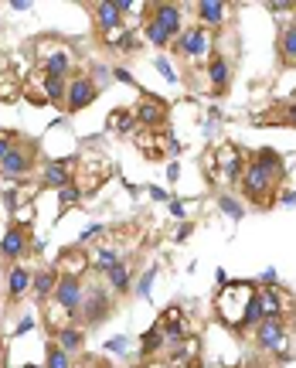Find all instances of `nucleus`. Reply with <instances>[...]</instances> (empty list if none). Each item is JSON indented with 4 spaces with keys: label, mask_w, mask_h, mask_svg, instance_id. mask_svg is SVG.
<instances>
[{
    "label": "nucleus",
    "mask_w": 296,
    "mask_h": 368,
    "mask_svg": "<svg viewBox=\"0 0 296 368\" xmlns=\"http://www.w3.org/2000/svg\"><path fill=\"white\" fill-rule=\"evenodd\" d=\"M31 328H35V317H24L18 324V334H24V331H31Z\"/></svg>",
    "instance_id": "ea45409f"
},
{
    "label": "nucleus",
    "mask_w": 296,
    "mask_h": 368,
    "mask_svg": "<svg viewBox=\"0 0 296 368\" xmlns=\"http://www.w3.org/2000/svg\"><path fill=\"white\" fill-rule=\"evenodd\" d=\"M180 35V7L178 4H160L154 7V18L147 20V41L150 44H167L171 38Z\"/></svg>",
    "instance_id": "f03ea898"
},
{
    "label": "nucleus",
    "mask_w": 296,
    "mask_h": 368,
    "mask_svg": "<svg viewBox=\"0 0 296 368\" xmlns=\"http://www.w3.org/2000/svg\"><path fill=\"white\" fill-rule=\"evenodd\" d=\"M44 69H48V76L51 78H61L65 72H68V55H65V52H55L51 59L44 61Z\"/></svg>",
    "instance_id": "412c9836"
},
{
    "label": "nucleus",
    "mask_w": 296,
    "mask_h": 368,
    "mask_svg": "<svg viewBox=\"0 0 296 368\" xmlns=\"http://www.w3.org/2000/svg\"><path fill=\"white\" fill-rule=\"evenodd\" d=\"M154 280H157V266H150V270L140 276L137 283V297H150V287H154Z\"/></svg>",
    "instance_id": "cd10ccee"
},
{
    "label": "nucleus",
    "mask_w": 296,
    "mask_h": 368,
    "mask_svg": "<svg viewBox=\"0 0 296 368\" xmlns=\"http://www.w3.org/2000/svg\"><path fill=\"white\" fill-rule=\"evenodd\" d=\"M92 82H96V85H109V82H113V69H106V65H96V72H92Z\"/></svg>",
    "instance_id": "7c9ffc66"
},
{
    "label": "nucleus",
    "mask_w": 296,
    "mask_h": 368,
    "mask_svg": "<svg viewBox=\"0 0 296 368\" xmlns=\"http://www.w3.org/2000/svg\"><path fill=\"white\" fill-rule=\"evenodd\" d=\"M113 44H116L119 52H137V48H140V41L133 38L130 31H126V35H119V41H113Z\"/></svg>",
    "instance_id": "c85d7f7f"
},
{
    "label": "nucleus",
    "mask_w": 296,
    "mask_h": 368,
    "mask_svg": "<svg viewBox=\"0 0 296 368\" xmlns=\"http://www.w3.org/2000/svg\"><path fill=\"white\" fill-rule=\"evenodd\" d=\"M11 147H14V143H11L7 136H0V160H4L7 154H11Z\"/></svg>",
    "instance_id": "58836bf2"
},
{
    "label": "nucleus",
    "mask_w": 296,
    "mask_h": 368,
    "mask_svg": "<svg viewBox=\"0 0 296 368\" xmlns=\"http://www.w3.org/2000/svg\"><path fill=\"white\" fill-rule=\"evenodd\" d=\"M31 283H35V273L24 270V266H11V273H7V293H11L14 300L31 290Z\"/></svg>",
    "instance_id": "9d476101"
},
{
    "label": "nucleus",
    "mask_w": 296,
    "mask_h": 368,
    "mask_svg": "<svg viewBox=\"0 0 296 368\" xmlns=\"http://www.w3.org/2000/svg\"><path fill=\"white\" fill-rule=\"evenodd\" d=\"M225 11H228V7H225L221 0H201V4H197V18L204 20V24H215V28L225 20Z\"/></svg>",
    "instance_id": "f8f14e48"
},
{
    "label": "nucleus",
    "mask_w": 296,
    "mask_h": 368,
    "mask_svg": "<svg viewBox=\"0 0 296 368\" xmlns=\"http://www.w3.org/2000/svg\"><path fill=\"white\" fill-rule=\"evenodd\" d=\"M116 263H119V252L116 249H99L96 252V266H99V270H113Z\"/></svg>",
    "instance_id": "bb28decb"
},
{
    "label": "nucleus",
    "mask_w": 296,
    "mask_h": 368,
    "mask_svg": "<svg viewBox=\"0 0 296 368\" xmlns=\"http://www.w3.org/2000/svg\"><path fill=\"white\" fill-rule=\"evenodd\" d=\"M259 283H266V287H273L276 283V270H266L262 276H259Z\"/></svg>",
    "instance_id": "4c0bfd02"
},
{
    "label": "nucleus",
    "mask_w": 296,
    "mask_h": 368,
    "mask_svg": "<svg viewBox=\"0 0 296 368\" xmlns=\"http://www.w3.org/2000/svg\"><path fill=\"white\" fill-rule=\"evenodd\" d=\"M61 205H75L82 198V191H79V184H68V188H61Z\"/></svg>",
    "instance_id": "c756f323"
},
{
    "label": "nucleus",
    "mask_w": 296,
    "mask_h": 368,
    "mask_svg": "<svg viewBox=\"0 0 296 368\" xmlns=\"http://www.w3.org/2000/svg\"><path fill=\"white\" fill-rule=\"evenodd\" d=\"M31 164H35V147H11V154L0 160V174L4 177H20L31 171Z\"/></svg>",
    "instance_id": "423d86ee"
},
{
    "label": "nucleus",
    "mask_w": 296,
    "mask_h": 368,
    "mask_svg": "<svg viewBox=\"0 0 296 368\" xmlns=\"http://www.w3.org/2000/svg\"><path fill=\"white\" fill-rule=\"evenodd\" d=\"M160 345H164V328L157 324V328H150L143 334V355H154Z\"/></svg>",
    "instance_id": "393cba45"
},
{
    "label": "nucleus",
    "mask_w": 296,
    "mask_h": 368,
    "mask_svg": "<svg viewBox=\"0 0 296 368\" xmlns=\"http://www.w3.org/2000/svg\"><path fill=\"white\" fill-rule=\"evenodd\" d=\"M65 93H68L65 78H51V76H48V82H44V96L51 99V102H61V99H65Z\"/></svg>",
    "instance_id": "b1692460"
},
{
    "label": "nucleus",
    "mask_w": 296,
    "mask_h": 368,
    "mask_svg": "<svg viewBox=\"0 0 296 368\" xmlns=\"http://www.w3.org/2000/svg\"><path fill=\"white\" fill-rule=\"evenodd\" d=\"M218 208L228 215V218H235V222H242V215H245V208L238 205V198H232V194H221L218 198Z\"/></svg>",
    "instance_id": "4be33fe9"
},
{
    "label": "nucleus",
    "mask_w": 296,
    "mask_h": 368,
    "mask_svg": "<svg viewBox=\"0 0 296 368\" xmlns=\"http://www.w3.org/2000/svg\"><path fill=\"white\" fill-rule=\"evenodd\" d=\"M106 348H109V351H116V355H123V351L130 348V338H126V334H119V338H113V341H109Z\"/></svg>",
    "instance_id": "2f4dec72"
},
{
    "label": "nucleus",
    "mask_w": 296,
    "mask_h": 368,
    "mask_svg": "<svg viewBox=\"0 0 296 368\" xmlns=\"http://www.w3.org/2000/svg\"><path fill=\"white\" fill-rule=\"evenodd\" d=\"M266 11H276V14H283V11H296V4H290V0H273V4H266Z\"/></svg>",
    "instance_id": "473e14b6"
},
{
    "label": "nucleus",
    "mask_w": 296,
    "mask_h": 368,
    "mask_svg": "<svg viewBox=\"0 0 296 368\" xmlns=\"http://www.w3.org/2000/svg\"><path fill=\"white\" fill-rule=\"evenodd\" d=\"M113 78H116V82H126V85H133V72H130V69H113Z\"/></svg>",
    "instance_id": "72a5a7b5"
},
{
    "label": "nucleus",
    "mask_w": 296,
    "mask_h": 368,
    "mask_svg": "<svg viewBox=\"0 0 296 368\" xmlns=\"http://www.w3.org/2000/svg\"><path fill=\"white\" fill-rule=\"evenodd\" d=\"M266 321V314H262V300H259V293L249 297V304H245V314H242V328H259Z\"/></svg>",
    "instance_id": "dca6fc26"
},
{
    "label": "nucleus",
    "mask_w": 296,
    "mask_h": 368,
    "mask_svg": "<svg viewBox=\"0 0 296 368\" xmlns=\"http://www.w3.org/2000/svg\"><path fill=\"white\" fill-rule=\"evenodd\" d=\"M113 4H116L119 14H130V11H133V0H113Z\"/></svg>",
    "instance_id": "e433bc0d"
},
{
    "label": "nucleus",
    "mask_w": 296,
    "mask_h": 368,
    "mask_svg": "<svg viewBox=\"0 0 296 368\" xmlns=\"http://www.w3.org/2000/svg\"><path fill=\"white\" fill-rule=\"evenodd\" d=\"M109 310H113V293L106 290V287H89L85 290V304H82V321L85 324H99L102 317H109Z\"/></svg>",
    "instance_id": "20e7f679"
},
{
    "label": "nucleus",
    "mask_w": 296,
    "mask_h": 368,
    "mask_svg": "<svg viewBox=\"0 0 296 368\" xmlns=\"http://www.w3.org/2000/svg\"><path fill=\"white\" fill-rule=\"evenodd\" d=\"M208 31L204 28H187L184 35L178 38V52L180 55H191V59H197V55H204L208 52Z\"/></svg>",
    "instance_id": "6e6552de"
},
{
    "label": "nucleus",
    "mask_w": 296,
    "mask_h": 368,
    "mask_svg": "<svg viewBox=\"0 0 296 368\" xmlns=\"http://www.w3.org/2000/svg\"><path fill=\"white\" fill-rule=\"evenodd\" d=\"M279 55H283L286 65L296 61V24H290V28L283 31V38H279Z\"/></svg>",
    "instance_id": "a211bd4d"
},
{
    "label": "nucleus",
    "mask_w": 296,
    "mask_h": 368,
    "mask_svg": "<svg viewBox=\"0 0 296 368\" xmlns=\"http://www.w3.org/2000/svg\"><path fill=\"white\" fill-rule=\"evenodd\" d=\"M41 181H44L48 188H55V191L68 188V184H72L68 164H65V160H55V164H48V167H44V174H41Z\"/></svg>",
    "instance_id": "9b49d317"
},
{
    "label": "nucleus",
    "mask_w": 296,
    "mask_h": 368,
    "mask_svg": "<svg viewBox=\"0 0 296 368\" xmlns=\"http://www.w3.org/2000/svg\"><path fill=\"white\" fill-rule=\"evenodd\" d=\"M96 20H99V28L113 31L119 20H123V14L116 11V4H113V0H106V4H96Z\"/></svg>",
    "instance_id": "4468645a"
},
{
    "label": "nucleus",
    "mask_w": 296,
    "mask_h": 368,
    "mask_svg": "<svg viewBox=\"0 0 296 368\" xmlns=\"http://www.w3.org/2000/svg\"><path fill=\"white\" fill-rule=\"evenodd\" d=\"M167 177H171V181H178V177H180V167H178V164H171V167H167Z\"/></svg>",
    "instance_id": "37998d69"
},
{
    "label": "nucleus",
    "mask_w": 296,
    "mask_h": 368,
    "mask_svg": "<svg viewBox=\"0 0 296 368\" xmlns=\"http://www.w3.org/2000/svg\"><path fill=\"white\" fill-rule=\"evenodd\" d=\"M102 232H106L102 225H89V229L82 232V239H79V242H89V239H96V235H102Z\"/></svg>",
    "instance_id": "c9c22d12"
},
{
    "label": "nucleus",
    "mask_w": 296,
    "mask_h": 368,
    "mask_svg": "<svg viewBox=\"0 0 296 368\" xmlns=\"http://www.w3.org/2000/svg\"><path fill=\"white\" fill-rule=\"evenodd\" d=\"M150 194H154L157 201H171V198H167V191H160V188H150Z\"/></svg>",
    "instance_id": "c03bdc74"
},
{
    "label": "nucleus",
    "mask_w": 296,
    "mask_h": 368,
    "mask_svg": "<svg viewBox=\"0 0 296 368\" xmlns=\"http://www.w3.org/2000/svg\"><path fill=\"white\" fill-rule=\"evenodd\" d=\"M171 212L180 218V215H184V205H180V201H171Z\"/></svg>",
    "instance_id": "49530a36"
},
{
    "label": "nucleus",
    "mask_w": 296,
    "mask_h": 368,
    "mask_svg": "<svg viewBox=\"0 0 296 368\" xmlns=\"http://www.w3.org/2000/svg\"><path fill=\"white\" fill-rule=\"evenodd\" d=\"M276 181H279V154L269 150V147H262V150L252 157V164L245 167L242 188H245L249 198H266V194L273 191Z\"/></svg>",
    "instance_id": "f257e3e1"
},
{
    "label": "nucleus",
    "mask_w": 296,
    "mask_h": 368,
    "mask_svg": "<svg viewBox=\"0 0 296 368\" xmlns=\"http://www.w3.org/2000/svg\"><path fill=\"white\" fill-rule=\"evenodd\" d=\"M96 96H99V85L92 82V78H85V76L72 78V82H68V93H65L68 113H79V109H85L89 102H96Z\"/></svg>",
    "instance_id": "39448f33"
},
{
    "label": "nucleus",
    "mask_w": 296,
    "mask_h": 368,
    "mask_svg": "<svg viewBox=\"0 0 296 368\" xmlns=\"http://www.w3.org/2000/svg\"><path fill=\"white\" fill-rule=\"evenodd\" d=\"M0 256L7 259V263H18L20 256H27V232L20 229V225H11L4 239H0Z\"/></svg>",
    "instance_id": "0eeeda50"
},
{
    "label": "nucleus",
    "mask_w": 296,
    "mask_h": 368,
    "mask_svg": "<svg viewBox=\"0 0 296 368\" xmlns=\"http://www.w3.org/2000/svg\"><path fill=\"white\" fill-rule=\"evenodd\" d=\"M283 117H286V123H293V126H296V106H286V113H283Z\"/></svg>",
    "instance_id": "79ce46f5"
},
{
    "label": "nucleus",
    "mask_w": 296,
    "mask_h": 368,
    "mask_svg": "<svg viewBox=\"0 0 296 368\" xmlns=\"http://www.w3.org/2000/svg\"><path fill=\"white\" fill-rule=\"evenodd\" d=\"M55 300H58L68 317L79 321L82 304H85V283L79 276H58V287H55Z\"/></svg>",
    "instance_id": "7ed1b4c3"
},
{
    "label": "nucleus",
    "mask_w": 296,
    "mask_h": 368,
    "mask_svg": "<svg viewBox=\"0 0 296 368\" xmlns=\"http://www.w3.org/2000/svg\"><path fill=\"white\" fill-rule=\"evenodd\" d=\"M11 7H14V11H31V4H27V0H11Z\"/></svg>",
    "instance_id": "a19ab883"
},
{
    "label": "nucleus",
    "mask_w": 296,
    "mask_h": 368,
    "mask_svg": "<svg viewBox=\"0 0 296 368\" xmlns=\"http://www.w3.org/2000/svg\"><path fill=\"white\" fill-rule=\"evenodd\" d=\"M55 287H58V273H55V270H41V273H35V283H31V290L38 293L41 300H44L48 293H55Z\"/></svg>",
    "instance_id": "2eb2a0df"
},
{
    "label": "nucleus",
    "mask_w": 296,
    "mask_h": 368,
    "mask_svg": "<svg viewBox=\"0 0 296 368\" xmlns=\"http://www.w3.org/2000/svg\"><path fill=\"white\" fill-rule=\"evenodd\" d=\"M256 341H259V348L279 351L283 348V321L279 317H266L256 328Z\"/></svg>",
    "instance_id": "1a4fd4ad"
},
{
    "label": "nucleus",
    "mask_w": 296,
    "mask_h": 368,
    "mask_svg": "<svg viewBox=\"0 0 296 368\" xmlns=\"http://www.w3.org/2000/svg\"><path fill=\"white\" fill-rule=\"evenodd\" d=\"M259 300H262V314L266 317H279V297L273 290H266V293H259Z\"/></svg>",
    "instance_id": "a878e982"
},
{
    "label": "nucleus",
    "mask_w": 296,
    "mask_h": 368,
    "mask_svg": "<svg viewBox=\"0 0 296 368\" xmlns=\"http://www.w3.org/2000/svg\"><path fill=\"white\" fill-rule=\"evenodd\" d=\"M106 280H109V290H113V293H126V290H130V270H126L123 263H116L113 270H106Z\"/></svg>",
    "instance_id": "f3484780"
},
{
    "label": "nucleus",
    "mask_w": 296,
    "mask_h": 368,
    "mask_svg": "<svg viewBox=\"0 0 296 368\" xmlns=\"http://www.w3.org/2000/svg\"><path fill=\"white\" fill-rule=\"evenodd\" d=\"M44 368H72V358H68V351L58 348V345H55V348L48 345V362H44Z\"/></svg>",
    "instance_id": "5701e85b"
},
{
    "label": "nucleus",
    "mask_w": 296,
    "mask_h": 368,
    "mask_svg": "<svg viewBox=\"0 0 296 368\" xmlns=\"http://www.w3.org/2000/svg\"><path fill=\"white\" fill-rule=\"evenodd\" d=\"M283 205H296V191H286V194H283Z\"/></svg>",
    "instance_id": "a18cd8bd"
},
{
    "label": "nucleus",
    "mask_w": 296,
    "mask_h": 368,
    "mask_svg": "<svg viewBox=\"0 0 296 368\" xmlns=\"http://www.w3.org/2000/svg\"><path fill=\"white\" fill-rule=\"evenodd\" d=\"M82 331L79 328H61L58 331V348H65V351H79L82 348Z\"/></svg>",
    "instance_id": "aec40b11"
},
{
    "label": "nucleus",
    "mask_w": 296,
    "mask_h": 368,
    "mask_svg": "<svg viewBox=\"0 0 296 368\" xmlns=\"http://www.w3.org/2000/svg\"><path fill=\"white\" fill-rule=\"evenodd\" d=\"M208 78H211V85H215V89H225V85H228L232 72H228V61L221 59V55H215V59L208 61Z\"/></svg>",
    "instance_id": "ddd939ff"
},
{
    "label": "nucleus",
    "mask_w": 296,
    "mask_h": 368,
    "mask_svg": "<svg viewBox=\"0 0 296 368\" xmlns=\"http://www.w3.org/2000/svg\"><path fill=\"white\" fill-rule=\"evenodd\" d=\"M157 69L164 72V78H167V82H178V76H174V69H171V61H164V59H160V61H157Z\"/></svg>",
    "instance_id": "f704fd0d"
},
{
    "label": "nucleus",
    "mask_w": 296,
    "mask_h": 368,
    "mask_svg": "<svg viewBox=\"0 0 296 368\" xmlns=\"http://www.w3.org/2000/svg\"><path fill=\"white\" fill-rule=\"evenodd\" d=\"M137 119L147 123V126H157L160 119H164V106H160V102H143L137 109Z\"/></svg>",
    "instance_id": "6ab92c4d"
}]
</instances>
